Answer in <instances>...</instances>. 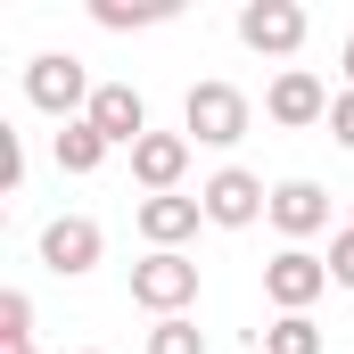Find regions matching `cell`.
<instances>
[{
	"mask_svg": "<svg viewBox=\"0 0 354 354\" xmlns=\"http://www.w3.org/2000/svg\"><path fill=\"white\" fill-rule=\"evenodd\" d=\"M239 41L256 58H297L305 50V8L297 0H248L239 8Z\"/></svg>",
	"mask_w": 354,
	"mask_h": 354,
	"instance_id": "obj_6",
	"label": "cell"
},
{
	"mask_svg": "<svg viewBox=\"0 0 354 354\" xmlns=\"http://www.w3.org/2000/svg\"><path fill=\"white\" fill-rule=\"evenodd\" d=\"M272 231H280V239H288V248H305V239H313V231H330V189H322V181H272V214H264Z\"/></svg>",
	"mask_w": 354,
	"mask_h": 354,
	"instance_id": "obj_9",
	"label": "cell"
},
{
	"mask_svg": "<svg viewBox=\"0 0 354 354\" xmlns=\"http://www.w3.org/2000/svg\"><path fill=\"white\" fill-rule=\"evenodd\" d=\"M50 157H58V174H99V165H107V140H99L91 124H66V132L50 140Z\"/></svg>",
	"mask_w": 354,
	"mask_h": 354,
	"instance_id": "obj_13",
	"label": "cell"
},
{
	"mask_svg": "<svg viewBox=\"0 0 354 354\" xmlns=\"http://www.w3.org/2000/svg\"><path fill=\"white\" fill-rule=\"evenodd\" d=\"M264 115L272 124H288V132H305V124H330V83L313 75V66H280L264 91Z\"/></svg>",
	"mask_w": 354,
	"mask_h": 354,
	"instance_id": "obj_7",
	"label": "cell"
},
{
	"mask_svg": "<svg viewBox=\"0 0 354 354\" xmlns=\"http://www.w3.org/2000/svg\"><path fill=\"white\" fill-rule=\"evenodd\" d=\"M132 223H140V239H149V248H181V239H198L206 206L174 189V198H140V206H132Z\"/></svg>",
	"mask_w": 354,
	"mask_h": 354,
	"instance_id": "obj_12",
	"label": "cell"
},
{
	"mask_svg": "<svg viewBox=\"0 0 354 354\" xmlns=\"http://www.w3.org/2000/svg\"><path fill=\"white\" fill-rule=\"evenodd\" d=\"M338 66H346V91H354V41H346V50H338Z\"/></svg>",
	"mask_w": 354,
	"mask_h": 354,
	"instance_id": "obj_21",
	"label": "cell"
},
{
	"mask_svg": "<svg viewBox=\"0 0 354 354\" xmlns=\"http://www.w3.org/2000/svg\"><path fill=\"white\" fill-rule=\"evenodd\" d=\"M0 189H25V149H17V132H0Z\"/></svg>",
	"mask_w": 354,
	"mask_h": 354,
	"instance_id": "obj_20",
	"label": "cell"
},
{
	"mask_svg": "<svg viewBox=\"0 0 354 354\" xmlns=\"http://www.w3.org/2000/svg\"><path fill=\"white\" fill-rule=\"evenodd\" d=\"M248 124H256V107H248L239 83H189V99H181V132H189L198 149H231V140H248Z\"/></svg>",
	"mask_w": 354,
	"mask_h": 354,
	"instance_id": "obj_1",
	"label": "cell"
},
{
	"mask_svg": "<svg viewBox=\"0 0 354 354\" xmlns=\"http://www.w3.org/2000/svg\"><path fill=\"white\" fill-rule=\"evenodd\" d=\"M91 75H83V58H66V50H41L33 66H25V99L41 107V115H58V124H83L91 115Z\"/></svg>",
	"mask_w": 354,
	"mask_h": 354,
	"instance_id": "obj_3",
	"label": "cell"
},
{
	"mask_svg": "<svg viewBox=\"0 0 354 354\" xmlns=\"http://www.w3.org/2000/svg\"><path fill=\"white\" fill-rule=\"evenodd\" d=\"M99 256H107V231H99L91 214H58V223L41 231V264L58 272V280H83V272H99Z\"/></svg>",
	"mask_w": 354,
	"mask_h": 354,
	"instance_id": "obj_8",
	"label": "cell"
},
{
	"mask_svg": "<svg viewBox=\"0 0 354 354\" xmlns=\"http://www.w3.org/2000/svg\"><path fill=\"white\" fill-rule=\"evenodd\" d=\"M322 288H338V280H330V256H313V248H280V256L264 264V297L280 305V313H305Z\"/></svg>",
	"mask_w": 354,
	"mask_h": 354,
	"instance_id": "obj_5",
	"label": "cell"
},
{
	"mask_svg": "<svg viewBox=\"0 0 354 354\" xmlns=\"http://www.w3.org/2000/svg\"><path fill=\"white\" fill-rule=\"evenodd\" d=\"M91 17H99L107 33H132V25H165V17H174V0H149V8H124V0H91Z\"/></svg>",
	"mask_w": 354,
	"mask_h": 354,
	"instance_id": "obj_15",
	"label": "cell"
},
{
	"mask_svg": "<svg viewBox=\"0 0 354 354\" xmlns=\"http://www.w3.org/2000/svg\"><path fill=\"white\" fill-rule=\"evenodd\" d=\"M25 354H33V346H25Z\"/></svg>",
	"mask_w": 354,
	"mask_h": 354,
	"instance_id": "obj_23",
	"label": "cell"
},
{
	"mask_svg": "<svg viewBox=\"0 0 354 354\" xmlns=\"http://www.w3.org/2000/svg\"><path fill=\"white\" fill-rule=\"evenodd\" d=\"M0 346H8V354L33 346V297H25V288H8V297H0Z\"/></svg>",
	"mask_w": 354,
	"mask_h": 354,
	"instance_id": "obj_16",
	"label": "cell"
},
{
	"mask_svg": "<svg viewBox=\"0 0 354 354\" xmlns=\"http://www.w3.org/2000/svg\"><path fill=\"white\" fill-rule=\"evenodd\" d=\"M149 354H206V330H198L189 313H174V322L149 330Z\"/></svg>",
	"mask_w": 354,
	"mask_h": 354,
	"instance_id": "obj_17",
	"label": "cell"
},
{
	"mask_svg": "<svg viewBox=\"0 0 354 354\" xmlns=\"http://www.w3.org/2000/svg\"><path fill=\"white\" fill-rule=\"evenodd\" d=\"M181 174H189V132H149V140L132 149V181H140L149 198H174Z\"/></svg>",
	"mask_w": 354,
	"mask_h": 354,
	"instance_id": "obj_11",
	"label": "cell"
},
{
	"mask_svg": "<svg viewBox=\"0 0 354 354\" xmlns=\"http://www.w3.org/2000/svg\"><path fill=\"white\" fill-rule=\"evenodd\" d=\"M256 346L264 354H322V330H313V313H280L272 330H256Z\"/></svg>",
	"mask_w": 354,
	"mask_h": 354,
	"instance_id": "obj_14",
	"label": "cell"
},
{
	"mask_svg": "<svg viewBox=\"0 0 354 354\" xmlns=\"http://www.w3.org/2000/svg\"><path fill=\"white\" fill-rule=\"evenodd\" d=\"M83 124L107 140V149H140V140H149V99H140L132 83H99V91H91V115H83Z\"/></svg>",
	"mask_w": 354,
	"mask_h": 354,
	"instance_id": "obj_10",
	"label": "cell"
},
{
	"mask_svg": "<svg viewBox=\"0 0 354 354\" xmlns=\"http://www.w3.org/2000/svg\"><path fill=\"white\" fill-rule=\"evenodd\" d=\"M330 280L354 288V223H346V231H330Z\"/></svg>",
	"mask_w": 354,
	"mask_h": 354,
	"instance_id": "obj_18",
	"label": "cell"
},
{
	"mask_svg": "<svg viewBox=\"0 0 354 354\" xmlns=\"http://www.w3.org/2000/svg\"><path fill=\"white\" fill-rule=\"evenodd\" d=\"M132 305L157 313V322L189 313V305H198V264H189L181 248H149V256L132 264Z\"/></svg>",
	"mask_w": 354,
	"mask_h": 354,
	"instance_id": "obj_2",
	"label": "cell"
},
{
	"mask_svg": "<svg viewBox=\"0 0 354 354\" xmlns=\"http://www.w3.org/2000/svg\"><path fill=\"white\" fill-rule=\"evenodd\" d=\"M198 206H206L214 231H248V223H264V214H272V189L248 174V165H223V174L198 189Z\"/></svg>",
	"mask_w": 354,
	"mask_h": 354,
	"instance_id": "obj_4",
	"label": "cell"
},
{
	"mask_svg": "<svg viewBox=\"0 0 354 354\" xmlns=\"http://www.w3.org/2000/svg\"><path fill=\"white\" fill-rule=\"evenodd\" d=\"M83 354H99V346H83Z\"/></svg>",
	"mask_w": 354,
	"mask_h": 354,
	"instance_id": "obj_22",
	"label": "cell"
},
{
	"mask_svg": "<svg viewBox=\"0 0 354 354\" xmlns=\"http://www.w3.org/2000/svg\"><path fill=\"white\" fill-rule=\"evenodd\" d=\"M330 140L354 157V91H338V99H330Z\"/></svg>",
	"mask_w": 354,
	"mask_h": 354,
	"instance_id": "obj_19",
	"label": "cell"
}]
</instances>
